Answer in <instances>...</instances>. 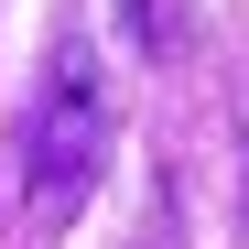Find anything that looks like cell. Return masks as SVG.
<instances>
[{
	"instance_id": "obj_2",
	"label": "cell",
	"mask_w": 249,
	"mask_h": 249,
	"mask_svg": "<svg viewBox=\"0 0 249 249\" xmlns=\"http://www.w3.org/2000/svg\"><path fill=\"white\" fill-rule=\"evenodd\" d=\"M130 44L141 54H174V0H130Z\"/></svg>"
},
{
	"instance_id": "obj_3",
	"label": "cell",
	"mask_w": 249,
	"mask_h": 249,
	"mask_svg": "<svg viewBox=\"0 0 249 249\" xmlns=\"http://www.w3.org/2000/svg\"><path fill=\"white\" fill-rule=\"evenodd\" d=\"M238 162H249V152H238Z\"/></svg>"
},
{
	"instance_id": "obj_1",
	"label": "cell",
	"mask_w": 249,
	"mask_h": 249,
	"mask_svg": "<svg viewBox=\"0 0 249 249\" xmlns=\"http://www.w3.org/2000/svg\"><path fill=\"white\" fill-rule=\"evenodd\" d=\"M98 162H108V98H98L87 44L65 33L54 44V87H44V108H33V174H22L33 217H76L87 184H98Z\"/></svg>"
}]
</instances>
